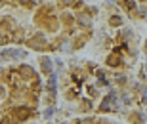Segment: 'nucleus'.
Instances as JSON below:
<instances>
[{
    "instance_id": "obj_1",
    "label": "nucleus",
    "mask_w": 147,
    "mask_h": 124,
    "mask_svg": "<svg viewBox=\"0 0 147 124\" xmlns=\"http://www.w3.org/2000/svg\"><path fill=\"white\" fill-rule=\"evenodd\" d=\"M42 69L46 71V73H50V71H52V67H50V59H42Z\"/></svg>"
}]
</instances>
